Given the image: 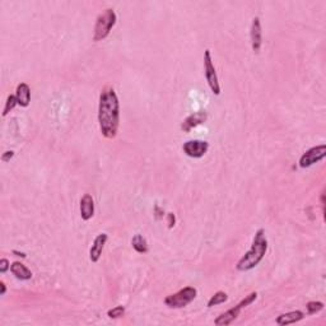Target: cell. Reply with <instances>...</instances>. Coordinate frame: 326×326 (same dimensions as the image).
Masks as SVG:
<instances>
[{
  "label": "cell",
  "mask_w": 326,
  "mask_h": 326,
  "mask_svg": "<svg viewBox=\"0 0 326 326\" xmlns=\"http://www.w3.org/2000/svg\"><path fill=\"white\" fill-rule=\"evenodd\" d=\"M304 317V313L302 311H291V312L283 313L277 319V324L278 325H289V324L298 323Z\"/></svg>",
  "instance_id": "cell-15"
},
{
  "label": "cell",
  "mask_w": 326,
  "mask_h": 326,
  "mask_svg": "<svg viewBox=\"0 0 326 326\" xmlns=\"http://www.w3.org/2000/svg\"><path fill=\"white\" fill-rule=\"evenodd\" d=\"M207 120H208V114H207V112H195V114H191V115L187 116V117L184 120V122L181 124V129H183L185 133H189L190 130H192V129L199 126V125L204 124Z\"/></svg>",
  "instance_id": "cell-10"
},
{
  "label": "cell",
  "mask_w": 326,
  "mask_h": 326,
  "mask_svg": "<svg viewBox=\"0 0 326 326\" xmlns=\"http://www.w3.org/2000/svg\"><path fill=\"white\" fill-rule=\"evenodd\" d=\"M256 298H257V292H251V293L247 294L246 297L241 301L240 303H237L234 307H232V308H230L228 311L219 315V316L214 320V324L217 326H227L230 325V324H232L237 317L240 316L241 311H242L243 308H246V307L250 306L251 303H254Z\"/></svg>",
  "instance_id": "cell-4"
},
{
  "label": "cell",
  "mask_w": 326,
  "mask_h": 326,
  "mask_svg": "<svg viewBox=\"0 0 326 326\" xmlns=\"http://www.w3.org/2000/svg\"><path fill=\"white\" fill-rule=\"evenodd\" d=\"M98 122L103 137L114 139L117 135L120 125V102L112 87H105L99 94Z\"/></svg>",
  "instance_id": "cell-1"
},
{
  "label": "cell",
  "mask_w": 326,
  "mask_h": 326,
  "mask_svg": "<svg viewBox=\"0 0 326 326\" xmlns=\"http://www.w3.org/2000/svg\"><path fill=\"white\" fill-rule=\"evenodd\" d=\"M156 218L157 219H161V218H163V214H164V211L161 210V208L158 207V205H156Z\"/></svg>",
  "instance_id": "cell-24"
},
{
  "label": "cell",
  "mask_w": 326,
  "mask_h": 326,
  "mask_svg": "<svg viewBox=\"0 0 326 326\" xmlns=\"http://www.w3.org/2000/svg\"><path fill=\"white\" fill-rule=\"evenodd\" d=\"M9 268H10V264H9V261H8V259L0 260V273H1V274H4V273L7 272Z\"/></svg>",
  "instance_id": "cell-22"
},
{
  "label": "cell",
  "mask_w": 326,
  "mask_h": 326,
  "mask_svg": "<svg viewBox=\"0 0 326 326\" xmlns=\"http://www.w3.org/2000/svg\"><path fill=\"white\" fill-rule=\"evenodd\" d=\"M250 40H251V47L255 54H260L262 46V28L259 17H255L251 22L250 28Z\"/></svg>",
  "instance_id": "cell-9"
},
{
  "label": "cell",
  "mask_w": 326,
  "mask_h": 326,
  "mask_svg": "<svg viewBox=\"0 0 326 326\" xmlns=\"http://www.w3.org/2000/svg\"><path fill=\"white\" fill-rule=\"evenodd\" d=\"M266 251H268V240H266L265 231L260 228V230L256 231L253 240V245H251L249 251L237 262L236 269L238 272L253 270L264 259Z\"/></svg>",
  "instance_id": "cell-2"
},
{
  "label": "cell",
  "mask_w": 326,
  "mask_h": 326,
  "mask_svg": "<svg viewBox=\"0 0 326 326\" xmlns=\"http://www.w3.org/2000/svg\"><path fill=\"white\" fill-rule=\"evenodd\" d=\"M109 240V236L106 233H99L98 236L94 238L93 241V245L90 250V259L92 262H97L101 259V255H102L103 247H105L106 242Z\"/></svg>",
  "instance_id": "cell-11"
},
{
  "label": "cell",
  "mask_w": 326,
  "mask_h": 326,
  "mask_svg": "<svg viewBox=\"0 0 326 326\" xmlns=\"http://www.w3.org/2000/svg\"><path fill=\"white\" fill-rule=\"evenodd\" d=\"M117 22V16H116L114 9H106L103 13L97 17L96 24H94V33H93V41H102L110 35L111 29Z\"/></svg>",
  "instance_id": "cell-3"
},
{
  "label": "cell",
  "mask_w": 326,
  "mask_h": 326,
  "mask_svg": "<svg viewBox=\"0 0 326 326\" xmlns=\"http://www.w3.org/2000/svg\"><path fill=\"white\" fill-rule=\"evenodd\" d=\"M228 301V294L223 291H218L217 293H214L210 297V300L208 301V307H214L218 304H222L224 302Z\"/></svg>",
  "instance_id": "cell-17"
},
{
  "label": "cell",
  "mask_w": 326,
  "mask_h": 326,
  "mask_svg": "<svg viewBox=\"0 0 326 326\" xmlns=\"http://www.w3.org/2000/svg\"><path fill=\"white\" fill-rule=\"evenodd\" d=\"M167 223H168V228H173L176 224V217L173 213H167Z\"/></svg>",
  "instance_id": "cell-21"
},
{
  "label": "cell",
  "mask_w": 326,
  "mask_h": 326,
  "mask_svg": "<svg viewBox=\"0 0 326 326\" xmlns=\"http://www.w3.org/2000/svg\"><path fill=\"white\" fill-rule=\"evenodd\" d=\"M307 312L308 315H315V313L320 312V311L324 308V303L323 302H320V301H311L308 303L306 304Z\"/></svg>",
  "instance_id": "cell-18"
},
{
  "label": "cell",
  "mask_w": 326,
  "mask_h": 326,
  "mask_svg": "<svg viewBox=\"0 0 326 326\" xmlns=\"http://www.w3.org/2000/svg\"><path fill=\"white\" fill-rule=\"evenodd\" d=\"M326 156V145L321 144V145H316V147L310 148L306 150V153H303L300 158V167L301 168H308V167L313 166L315 163L320 162L324 160Z\"/></svg>",
  "instance_id": "cell-7"
},
{
  "label": "cell",
  "mask_w": 326,
  "mask_h": 326,
  "mask_svg": "<svg viewBox=\"0 0 326 326\" xmlns=\"http://www.w3.org/2000/svg\"><path fill=\"white\" fill-rule=\"evenodd\" d=\"M13 157H14L13 150H7V152L3 153V156H1V161H3V162H9Z\"/></svg>",
  "instance_id": "cell-23"
},
{
  "label": "cell",
  "mask_w": 326,
  "mask_h": 326,
  "mask_svg": "<svg viewBox=\"0 0 326 326\" xmlns=\"http://www.w3.org/2000/svg\"><path fill=\"white\" fill-rule=\"evenodd\" d=\"M204 69L205 79L208 82L209 88H210L211 92L214 93L215 96H219V94H221V86H219V80H218L215 67L214 64H213L210 50H205L204 52Z\"/></svg>",
  "instance_id": "cell-6"
},
{
  "label": "cell",
  "mask_w": 326,
  "mask_h": 326,
  "mask_svg": "<svg viewBox=\"0 0 326 326\" xmlns=\"http://www.w3.org/2000/svg\"><path fill=\"white\" fill-rule=\"evenodd\" d=\"M124 315H125L124 306H116L107 312V316H109L110 319H118V317H122Z\"/></svg>",
  "instance_id": "cell-20"
},
{
  "label": "cell",
  "mask_w": 326,
  "mask_h": 326,
  "mask_svg": "<svg viewBox=\"0 0 326 326\" xmlns=\"http://www.w3.org/2000/svg\"><path fill=\"white\" fill-rule=\"evenodd\" d=\"M131 246L137 251L138 254H147L148 253V242L141 234H135L131 240Z\"/></svg>",
  "instance_id": "cell-16"
},
{
  "label": "cell",
  "mask_w": 326,
  "mask_h": 326,
  "mask_svg": "<svg viewBox=\"0 0 326 326\" xmlns=\"http://www.w3.org/2000/svg\"><path fill=\"white\" fill-rule=\"evenodd\" d=\"M16 97L21 107H27L31 102V88L27 83H21L17 86Z\"/></svg>",
  "instance_id": "cell-13"
},
{
  "label": "cell",
  "mask_w": 326,
  "mask_h": 326,
  "mask_svg": "<svg viewBox=\"0 0 326 326\" xmlns=\"http://www.w3.org/2000/svg\"><path fill=\"white\" fill-rule=\"evenodd\" d=\"M80 217L83 221H90L91 218L94 215V200H93L92 195L86 194L83 198L80 199Z\"/></svg>",
  "instance_id": "cell-12"
},
{
  "label": "cell",
  "mask_w": 326,
  "mask_h": 326,
  "mask_svg": "<svg viewBox=\"0 0 326 326\" xmlns=\"http://www.w3.org/2000/svg\"><path fill=\"white\" fill-rule=\"evenodd\" d=\"M196 296H198L196 288L185 287L176 293L170 294L168 297H166L164 303L170 308H184V307L191 303L192 301L196 298Z\"/></svg>",
  "instance_id": "cell-5"
},
{
  "label": "cell",
  "mask_w": 326,
  "mask_h": 326,
  "mask_svg": "<svg viewBox=\"0 0 326 326\" xmlns=\"http://www.w3.org/2000/svg\"><path fill=\"white\" fill-rule=\"evenodd\" d=\"M10 272L20 280H29V279L32 278V272L20 261H14L10 265Z\"/></svg>",
  "instance_id": "cell-14"
},
{
  "label": "cell",
  "mask_w": 326,
  "mask_h": 326,
  "mask_svg": "<svg viewBox=\"0 0 326 326\" xmlns=\"http://www.w3.org/2000/svg\"><path fill=\"white\" fill-rule=\"evenodd\" d=\"M184 153L191 158H202L209 149V143L205 140H189L184 143Z\"/></svg>",
  "instance_id": "cell-8"
},
{
  "label": "cell",
  "mask_w": 326,
  "mask_h": 326,
  "mask_svg": "<svg viewBox=\"0 0 326 326\" xmlns=\"http://www.w3.org/2000/svg\"><path fill=\"white\" fill-rule=\"evenodd\" d=\"M0 296H4L5 294V292H7V285H5V283L4 281H0Z\"/></svg>",
  "instance_id": "cell-25"
},
{
  "label": "cell",
  "mask_w": 326,
  "mask_h": 326,
  "mask_svg": "<svg viewBox=\"0 0 326 326\" xmlns=\"http://www.w3.org/2000/svg\"><path fill=\"white\" fill-rule=\"evenodd\" d=\"M17 105H18L17 97L13 96V94L8 96L7 102H5V107H4V111H3V116H7L8 114H9V112L12 111V110H13Z\"/></svg>",
  "instance_id": "cell-19"
},
{
  "label": "cell",
  "mask_w": 326,
  "mask_h": 326,
  "mask_svg": "<svg viewBox=\"0 0 326 326\" xmlns=\"http://www.w3.org/2000/svg\"><path fill=\"white\" fill-rule=\"evenodd\" d=\"M13 254H16L17 256H22V257H26V254H23V253H18V251H13Z\"/></svg>",
  "instance_id": "cell-26"
}]
</instances>
